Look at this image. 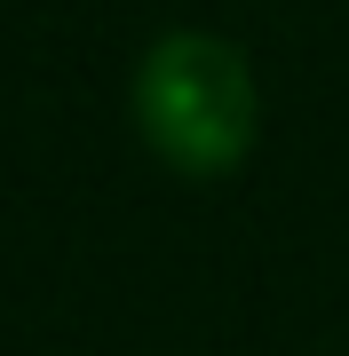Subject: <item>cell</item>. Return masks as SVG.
Returning a JSON list of instances; mask_svg holds the SVG:
<instances>
[{
    "instance_id": "1",
    "label": "cell",
    "mask_w": 349,
    "mask_h": 356,
    "mask_svg": "<svg viewBox=\"0 0 349 356\" xmlns=\"http://www.w3.org/2000/svg\"><path fill=\"white\" fill-rule=\"evenodd\" d=\"M254 72L222 32H167L135 64V127L183 175H231L254 151Z\"/></svg>"
}]
</instances>
